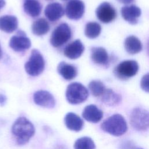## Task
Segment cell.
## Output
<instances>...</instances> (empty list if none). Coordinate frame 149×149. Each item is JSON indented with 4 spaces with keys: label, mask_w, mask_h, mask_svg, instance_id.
<instances>
[{
    "label": "cell",
    "mask_w": 149,
    "mask_h": 149,
    "mask_svg": "<svg viewBox=\"0 0 149 149\" xmlns=\"http://www.w3.org/2000/svg\"><path fill=\"white\" fill-rule=\"evenodd\" d=\"M18 21L16 17L12 15H5L0 17V30L10 33L17 28Z\"/></svg>",
    "instance_id": "e0dca14e"
},
{
    "label": "cell",
    "mask_w": 149,
    "mask_h": 149,
    "mask_svg": "<svg viewBox=\"0 0 149 149\" xmlns=\"http://www.w3.org/2000/svg\"><path fill=\"white\" fill-rule=\"evenodd\" d=\"M2 52L1 47V45H0V59L2 58Z\"/></svg>",
    "instance_id": "4dcf8cb0"
},
{
    "label": "cell",
    "mask_w": 149,
    "mask_h": 149,
    "mask_svg": "<svg viewBox=\"0 0 149 149\" xmlns=\"http://www.w3.org/2000/svg\"><path fill=\"white\" fill-rule=\"evenodd\" d=\"M5 0H0V10L5 6Z\"/></svg>",
    "instance_id": "f546056e"
},
{
    "label": "cell",
    "mask_w": 149,
    "mask_h": 149,
    "mask_svg": "<svg viewBox=\"0 0 149 149\" xmlns=\"http://www.w3.org/2000/svg\"><path fill=\"white\" fill-rule=\"evenodd\" d=\"M72 36V31L69 25L65 23L60 24L52 31L50 43L54 47H59L68 42Z\"/></svg>",
    "instance_id": "8992f818"
},
{
    "label": "cell",
    "mask_w": 149,
    "mask_h": 149,
    "mask_svg": "<svg viewBox=\"0 0 149 149\" xmlns=\"http://www.w3.org/2000/svg\"><path fill=\"white\" fill-rule=\"evenodd\" d=\"M101 129L114 136H120L126 132L127 125L123 116L116 113L104 120L101 124Z\"/></svg>",
    "instance_id": "7a4b0ae2"
},
{
    "label": "cell",
    "mask_w": 149,
    "mask_h": 149,
    "mask_svg": "<svg viewBox=\"0 0 149 149\" xmlns=\"http://www.w3.org/2000/svg\"><path fill=\"white\" fill-rule=\"evenodd\" d=\"M130 122L132 127L137 131L149 129V111L140 107L134 108L130 113Z\"/></svg>",
    "instance_id": "277c9868"
},
{
    "label": "cell",
    "mask_w": 149,
    "mask_h": 149,
    "mask_svg": "<svg viewBox=\"0 0 149 149\" xmlns=\"http://www.w3.org/2000/svg\"><path fill=\"white\" fill-rule=\"evenodd\" d=\"M85 10V5L81 0H71L65 8L67 17L72 20H79L82 17Z\"/></svg>",
    "instance_id": "9c48e42d"
},
{
    "label": "cell",
    "mask_w": 149,
    "mask_h": 149,
    "mask_svg": "<svg viewBox=\"0 0 149 149\" xmlns=\"http://www.w3.org/2000/svg\"><path fill=\"white\" fill-rule=\"evenodd\" d=\"M74 149H95V145L90 137H82L75 141Z\"/></svg>",
    "instance_id": "484cf974"
},
{
    "label": "cell",
    "mask_w": 149,
    "mask_h": 149,
    "mask_svg": "<svg viewBox=\"0 0 149 149\" xmlns=\"http://www.w3.org/2000/svg\"><path fill=\"white\" fill-rule=\"evenodd\" d=\"M64 12L62 5L58 2L49 3L44 10L45 16L51 22H55L59 20L63 15Z\"/></svg>",
    "instance_id": "9a60e30c"
},
{
    "label": "cell",
    "mask_w": 149,
    "mask_h": 149,
    "mask_svg": "<svg viewBox=\"0 0 149 149\" xmlns=\"http://www.w3.org/2000/svg\"><path fill=\"white\" fill-rule=\"evenodd\" d=\"M138 149H141V148H138Z\"/></svg>",
    "instance_id": "836d02e7"
},
{
    "label": "cell",
    "mask_w": 149,
    "mask_h": 149,
    "mask_svg": "<svg viewBox=\"0 0 149 149\" xmlns=\"http://www.w3.org/2000/svg\"><path fill=\"white\" fill-rule=\"evenodd\" d=\"M125 48L130 54H135L142 49V44L140 40L134 36L127 37L125 40Z\"/></svg>",
    "instance_id": "44dd1931"
},
{
    "label": "cell",
    "mask_w": 149,
    "mask_h": 149,
    "mask_svg": "<svg viewBox=\"0 0 149 149\" xmlns=\"http://www.w3.org/2000/svg\"><path fill=\"white\" fill-rule=\"evenodd\" d=\"M63 1H66V0H63Z\"/></svg>",
    "instance_id": "d6a6232c"
},
{
    "label": "cell",
    "mask_w": 149,
    "mask_h": 149,
    "mask_svg": "<svg viewBox=\"0 0 149 149\" xmlns=\"http://www.w3.org/2000/svg\"><path fill=\"white\" fill-rule=\"evenodd\" d=\"M140 86L144 91L149 93V73L143 76L140 81Z\"/></svg>",
    "instance_id": "4316f807"
},
{
    "label": "cell",
    "mask_w": 149,
    "mask_h": 149,
    "mask_svg": "<svg viewBox=\"0 0 149 149\" xmlns=\"http://www.w3.org/2000/svg\"><path fill=\"white\" fill-rule=\"evenodd\" d=\"M9 47L15 51L22 52L28 49L31 47V41L26 36L24 32L19 30L16 36L11 37Z\"/></svg>",
    "instance_id": "30bf717a"
},
{
    "label": "cell",
    "mask_w": 149,
    "mask_h": 149,
    "mask_svg": "<svg viewBox=\"0 0 149 149\" xmlns=\"http://www.w3.org/2000/svg\"><path fill=\"white\" fill-rule=\"evenodd\" d=\"M91 58L96 64L107 65L109 62V56L106 49L102 47H93L91 49Z\"/></svg>",
    "instance_id": "ac0fdd59"
},
{
    "label": "cell",
    "mask_w": 149,
    "mask_h": 149,
    "mask_svg": "<svg viewBox=\"0 0 149 149\" xmlns=\"http://www.w3.org/2000/svg\"><path fill=\"white\" fill-rule=\"evenodd\" d=\"M23 8L28 15L35 17L40 15L42 6L38 0H24Z\"/></svg>",
    "instance_id": "ffe728a7"
},
{
    "label": "cell",
    "mask_w": 149,
    "mask_h": 149,
    "mask_svg": "<svg viewBox=\"0 0 149 149\" xmlns=\"http://www.w3.org/2000/svg\"><path fill=\"white\" fill-rule=\"evenodd\" d=\"M64 121L66 127L74 132L80 131L84 126L83 119L73 112L68 113L65 116Z\"/></svg>",
    "instance_id": "2e32d148"
},
{
    "label": "cell",
    "mask_w": 149,
    "mask_h": 149,
    "mask_svg": "<svg viewBox=\"0 0 149 149\" xmlns=\"http://www.w3.org/2000/svg\"><path fill=\"white\" fill-rule=\"evenodd\" d=\"M141 13V10L140 8L134 5L125 6L121 9L123 18L131 24H136L138 23V19Z\"/></svg>",
    "instance_id": "7c38bea8"
},
{
    "label": "cell",
    "mask_w": 149,
    "mask_h": 149,
    "mask_svg": "<svg viewBox=\"0 0 149 149\" xmlns=\"http://www.w3.org/2000/svg\"><path fill=\"white\" fill-rule=\"evenodd\" d=\"M84 47L79 40H76L68 44L65 48L63 54L65 56L70 59L79 58L83 53Z\"/></svg>",
    "instance_id": "4fadbf2b"
},
{
    "label": "cell",
    "mask_w": 149,
    "mask_h": 149,
    "mask_svg": "<svg viewBox=\"0 0 149 149\" xmlns=\"http://www.w3.org/2000/svg\"><path fill=\"white\" fill-rule=\"evenodd\" d=\"M50 27L48 22L44 18L36 20L32 24L31 30L34 34L41 36L47 34L49 30Z\"/></svg>",
    "instance_id": "7402d4cb"
},
{
    "label": "cell",
    "mask_w": 149,
    "mask_h": 149,
    "mask_svg": "<svg viewBox=\"0 0 149 149\" xmlns=\"http://www.w3.org/2000/svg\"><path fill=\"white\" fill-rule=\"evenodd\" d=\"M102 101L107 105L115 106L120 103L121 97L119 94L114 92L112 90L106 89L101 96Z\"/></svg>",
    "instance_id": "603a6c76"
},
{
    "label": "cell",
    "mask_w": 149,
    "mask_h": 149,
    "mask_svg": "<svg viewBox=\"0 0 149 149\" xmlns=\"http://www.w3.org/2000/svg\"><path fill=\"white\" fill-rule=\"evenodd\" d=\"M88 97V91L84 86L74 82L69 84L66 90V98L69 103L73 105L85 101Z\"/></svg>",
    "instance_id": "3957f363"
},
{
    "label": "cell",
    "mask_w": 149,
    "mask_h": 149,
    "mask_svg": "<svg viewBox=\"0 0 149 149\" xmlns=\"http://www.w3.org/2000/svg\"><path fill=\"white\" fill-rule=\"evenodd\" d=\"M101 31V26L98 23L94 22L87 23L84 29L85 36L90 39L97 38L100 34Z\"/></svg>",
    "instance_id": "cb8c5ba5"
},
{
    "label": "cell",
    "mask_w": 149,
    "mask_h": 149,
    "mask_svg": "<svg viewBox=\"0 0 149 149\" xmlns=\"http://www.w3.org/2000/svg\"><path fill=\"white\" fill-rule=\"evenodd\" d=\"M12 133L19 146L27 144L35 133L33 124L26 117H19L12 126Z\"/></svg>",
    "instance_id": "6da1fadb"
},
{
    "label": "cell",
    "mask_w": 149,
    "mask_h": 149,
    "mask_svg": "<svg viewBox=\"0 0 149 149\" xmlns=\"http://www.w3.org/2000/svg\"><path fill=\"white\" fill-rule=\"evenodd\" d=\"M45 61L41 54L37 49H33L29 59L24 65L27 74L31 76L40 75L44 70Z\"/></svg>",
    "instance_id": "5b68a950"
},
{
    "label": "cell",
    "mask_w": 149,
    "mask_h": 149,
    "mask_svg": "<svg viewBox=\"0 0 149 149\" xmlns=\"http://www.w3.org/2000/svg\"><path fill=\"white\" fill-rule=\"evenodd\" d=\"M33 101L38 106L53 108L56 104L54 97L49 92L46 90H38L33 94Z\"/></svg>",
    "instance_id": "8fae6325"
},
{
    "label": "cell",
    "mask_w": 149,
    "mask_h": 149,
    "mask_svg": "<svg viewBox=\"0 0 149 149\" xmlns=\"http://www.w3.org/2000/svg\"><path fill=\"white\" fill-rule=\"evenodd\" d=\"M120 2L124 3V4H129L132 3L134 0H118Z\"/></svg>",
    "instance_id": "83f0119b"
},
{
    "label": "cell",
    "mask_w": 149,
    "mask_h": 149,
    "mask_svg": "<svg viewBox=\"0 0 149 149\" xmlns=\"http://www.w3.org/2000/svg\"><path fill=\"white\" fill-rule=\"evenodd\" d=\"M5 101H6V97L4 95L1 94L0 95V103L1 104L5 103Z\"/></svg>",
    "instance_id": "f1b7e54d"
},
{
    "label": "cell",
    "mask_w": 149,
    "mask_h": 149,
    "mask_svg": "<svg viewBox=\"0 0 149 149\" xmlns=\"http://www.w3.org/2000/svg\"><path fill=\"white\" fill-rule=\"evenodd\" d=\"M96 16L98 19L104 23L112 22L116 17V11L108 2L101 3L97 8Z\"/></svg>",
    "instance_id": "ba28073f"
},
{
    "label": "cell",
    "mask_w": 149,
    "mask_h": 149,
    "mask_svg": "<svg viewBox=\"0 0 149 149\" xmlns=\"http://www.w3.org/2000/svg\"><path fill=\"white\" fill-rule=\"evenodd\" d=\"M139 69L137 62L133 60L124 61L118 65L114 69L115 75L121 80H126L138 72Z\"/></svg>",
    "instance_id": "52a82bcc"
},
{
    "label": "cell",
    "mask_w": 149,
    "mask_h": 149,
    "mask_svg": "<svg viewBox=\"0 0 149 149\" xmlns=\"http://www.w3.org/2000/svg\"><path fill=\"white\" fill-rule=\"evenodd\" d=\"M147 48H148V53L149 54V41H148V47H147Z\"/></svg>",
    "instance_id": "1f68e13d"
},
{
    "label": "cell",
    "mask_w": 149,
    "mask_h": 149,
    "mask_svg": "<svg viewBox=\"0 0 149 149\" xmlns=\"http://www.w3.org/2000/svg\"><path fill=\"white\" fill-rule=\"evenodd\" d=\"M88 88L94 97H101L107 89L100 80H92L88 84Z\"/></svg>",
    "instance_id": "d4e9b609"
},
{
    "label": "cell",
    "mask_w": 149,
    "mask_h": 149,
    "mask_svg": "<svg viewBox=\"0 0 149 149\" xmlns=\"http://www.w3.org/2000/svg\"><path fill=\"white\" fill-rule=\"evenodd\" d=\"M83 118L87 121L91 123L100 122L103 117V112L96 105L90 104L87 105L82 112Z\"/></svg>",
    "instance_id": "5bb4252c"
},
{
    "label": "cell",
    "mask_w": 149,
    "mask_h": 149,
    "mask_svg": "<svg viewBox=\"0 0 149 149\" xmlns=\"http://www.w3.org/2000/svg\"><path fill=\"white\" fill-rule=\"evenodd\" d=\"M57 70L59 74L65 80H71L76 77L77 74L76 68L73 65L61 62L58 66Z\"/></svg>",
    "instance_id": "d6986e66"
}]
</instances>
